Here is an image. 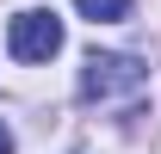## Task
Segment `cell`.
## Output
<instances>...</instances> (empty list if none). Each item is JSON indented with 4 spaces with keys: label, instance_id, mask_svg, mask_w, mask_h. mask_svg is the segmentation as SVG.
<instances>
[{
    "label": "cell",
    "instance_id": "obj_3",
    "mask_svg": "<svg viewBox=\"0 0 161 154\" xmlns=\"http://www.w3.org/2000/svg\"><path fill=\"white\" fill-rule=\"evenodd\" d=\"M80 13L93 25H118V19H130V0H75Z\"/></svg>",
    "mask_w": 161,
    "mask_h": 154
},
{
    "label": "cell",
    "instance_id": "obj_2",
    "mask_svg": "<svg viewBox=\"0 0 161 154\" xmlns=\"http://www.w3.org/2000/svg\"><path fill=\"white\" fill-rule=\"evenodd\" d=\"M6 49H13V62H50L62 49V19L50 13V6L19 13V19L6 25Z\"/></svg>",
    "mask_w": 161,
    "mask_h": 154
},
{
    "label": "cell",
    "instance_id": "obj_1",
    "mask_svg": "<svg viewBox=\"0 0 161 154\" xmlns=\"http://www.w3.org/2000/svg\"><path fill=\"white\" fill-rule=\"evenodd\" d=\"M149 93V68L136 56H118V49H93L80 62V105H99V111H130Z\"/></svg>",
    "mask_w": 161,
    "mask_h": 154
},
{
    "label": "cell",
    "instance_id": "obj_4",
    "mask_svg": "<svg viewBox=\"0 0 161 154\" xmlns=\"http://www.w3.org/2000/svg\"><path fill=\"white\" fill-rule=\"evenodd\" d=\"M0 154H13V130H6V123H0Z\"/></svg>",
    "mask_w": 161,
    "mask_h": 154
}]
</instances>
